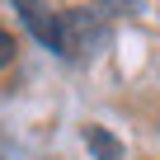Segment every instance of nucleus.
<instances>
[{"mask_svg": "<svg viewBox=\"0 0 160 160\" xmlns=\"http://www.w3.org/2000/svg\"><path fill=\"white\" fill-rule=\"evenodd\" d=\"M94 38H99V28H94L90 10H66L61 14V52L66 57H85Z\"/></svg>", "mask_w": 160, "mask_h": 160, "instance_id": "f257e3e1", "label": "nucleus"}, {"mask_svg": "<svg viewBox=\"0 0 160 160\" xmlns=\"http://www.w3.org/2000/svg\"><path fill=\"white\" fill-rule=\"evenodd\" d=\"M10 61H14V38L0 28V66H10Z\"/></svg>", "mask_w": 160, "mask_h": 160, "instance_id": "20e7f679", "label": "nucleus"}, {"mask_svg": "<svg viewBox=\"0 0 160 160\" xmlns=\"http://www.w3.org/2000/svg\"><path fill=\"white\" fill-rule=\"evenodd\" d=\"M85 146L94 151V160H122V146H118L104 127H85Z\"/></svg>", "mask_w": 160, "mask_h": 160, "instance_id": "7ed1b4c3", "label": "nucleus"}, {"mask_svg": "<svg viewBox=\"0 0 160 160\" xmlns=\"http://www.w3.org/2000/svg\"><path fill=\"white\" fill-rule=\"evenodd\" d=\"M19 19L28 24V33H33L42 47L61 52V14H52L47 5H19Z\"/></svg>", "mask_w": 160, "mask_h": 160, "instance_id": "f03ea898", "label": "nucleus"}]
</instances>
